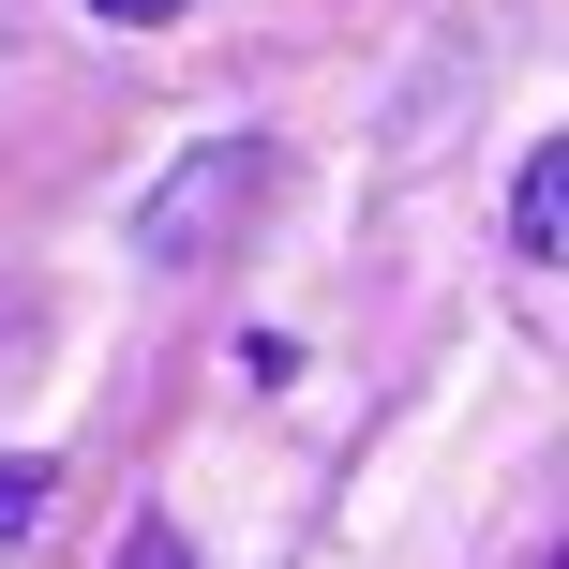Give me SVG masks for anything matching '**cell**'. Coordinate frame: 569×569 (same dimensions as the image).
<instances>
[{
	"label": "cell",
	"mask_w": 569,
	"mask_h": 569,
	"mask_svg": "<svg viewBox=\"0 0 569 569\" xmlns=\"http://www.w3.org/2000/svg\"><path fill=\"white\" fill-rule=\"evenodd\" d=\"M510 256H569V150L540 136V150H525V180H510Z\"/></svg>",
	"instance_id": "7a4b0ae2"
},
{
	"label": "cell",
	"mask_w": 569,
	"mask_h": 569,
	"mask_svg": "<svg viewBox=\"0 0 569 569\" xmlns=\"http://www.w3.org/2000/svg\"><path fill=\"white\" fill-rule=\"evenodd\" d=\"M120 569H196V540H180V525H136V540H120Z\"/></svg>",
	"instance_id": "277c9868"
},
{
	"label": "cell",
	"mask_w": 569,
	"mask_h": 569,
	"mask_svg": "<svg viewBox=\"0 0 569 569\" xmlns=\"http://www.w3.org/2000/svg\"><path fill=\"white\" fill-rule=\"evenodd\" d=\"M76 16H120V30H166L180 0H76Z\"/></svg>",
	"instance_id": "5b68a950"
},
{
	"label": "cell",
	"mask_w": 569,
	"mask_h": 569,
	"mask_svg": "<svg viewBox=\"0 0 569 569\" xmlns=\"http://www.w3.org/2000/svg\"><path fill=\"white\" fill-rule=\"evenodd\" d=\"M30 510H46V465H30V450H0V540H16Z\"/></svg>",
	"instance_id": "3957f363"
},
{
	"label": "cell",
	"mask_w": 569,
	"mask_h": 569,
	"mask_svg": "<svg viewBox=\"0 0 569 569\" xmlns=\"http://www.w3.org/2000/svg\"><path fill=\"white\" fill-rule=\"evenodd\" d=\"M256 196H270V150L256 136H226V150H196V166L150 196V226H136V256L150 270H196V256H226L240 226H256Z\"/></svg>",
	"instance_id": "6da1fadb"
}]
</instances>
